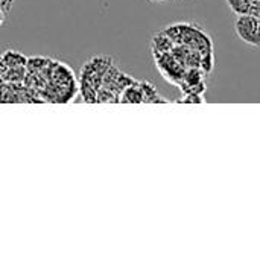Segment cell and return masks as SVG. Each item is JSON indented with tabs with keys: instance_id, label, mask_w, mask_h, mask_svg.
Wrapping results in <instances>:
<instances>
[{
	"instance_id": "1",
	"label": "cell",
	"mask_w": 260,
	"mask_h": 260,
	"mask_svg": "<svg viewBox=\"0 0 260 260\" xmlns=\"http://www.w3.org/2000/svg\"><path fill=\"white\" fill-rule=\"evenodd\" d=\"M235 29L238 37L250 44V46H260V17L251 14H239L235 21Z\"/></svg>"
},
{
	"instance_id": "2",
	"label": "cell",
	"mask_w": 260,
	"mask_h": 260,
	"mask_svg": "<svg viewBox=\"0 0 260 260\" xmlns=\"http://www.w3.org/2000/svg\"><path fill=\"white\" fill-rule=\"evenodd\" d=\"M119 101L120 102H129V104H140V102H145V93H143V88L140 85V82H133L129 84L128 87H125L119 96Z\"/></svg>"
},
{
	"instance_id": "3",
	"label": "cell",
	"mask_w": 260,
	"mask_h": 260,
	"mask_svg": "<svg viewBox=\"0 0 260 260\" xmlns=\"http://www.w3.org/2000/svg\"><path fill=\"white\" fill-rule=\"evenodd\" d=\"M140 85H142L143 93H145V102H168L166 99H163V98L158 94V91L155 90V87H154L151 82L142 81Z\"/></svg>"
},
{
	"instance_id": "4",
	"label": "cell",
	"mask_w": 260,
	"mask_h": 260,
	"mask_svg": "<svg viewBox=\"0 0 260 260\" xmlns=\"http://www.w3.org/2000/svg\"><path fill=\"white\" fill-rule=\"evenodd\" d=\"M180 104H204L203 93H184L181 99H178Z\"/></svg>"
},
{
	"instance_id": "5",
	"label": "cell",
	"mask_w": 260,
	"mask_h": 260,
	"mask_svg": "<svg viewBox=\"0 0 260 260\" xmlns=\"http://www.w3.org/2000/svg\"><path fill=\"white\" fill-rule=\"evenodd\" d=\"M5 15H6V12L0 8V26L3 24V21H5Z\"/></svg>"
},
{
	"instance_id": "6",
	"label": "cell",
	"mask_w": 260,
	"mask_h": 260,
	"mask_svg": "<svg viewBox=\"0 0 260 260\" xmlns=\"http://www.w3.org/2000/svg\"><path fill=\"white\" fill-rule=\"evenodd\" d=\"M151 2H160V0H151Z\"/></svg>"
},
{
	"instance_id": "7",
	"label": "cell",
	"mask_w": 260,
	"mask_h": 260,
	"mask_svg": "<svg viewBox=\"0 0 260 260\" xmlns=\"http://www.w3.org/2000/svg\"><path fill=\"white\" fill-rule=\"evenodd\" d=\"M0 2H2V0H0Z\"/></svg>"
}]
</instances>
